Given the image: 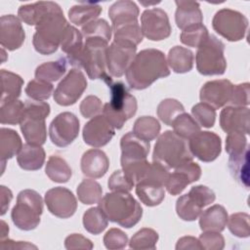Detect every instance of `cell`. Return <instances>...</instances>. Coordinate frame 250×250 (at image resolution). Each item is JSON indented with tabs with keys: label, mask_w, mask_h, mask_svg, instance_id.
<instances>
[{
	"label": "cell",
	"mask_w": 250,
	"mask_h": 250,
	"mask_svg": "<svg viewBox=\"0 0 250 250\" xmlns=\"http://www.w3.org/2000/svg\"><path fill=\"white\" fill-rule=\"evenodd\" d=\"M170 74L164 53L157 49H145L136 54L125 72L127 83L134 90L148 88L159 78Z\"/></svg>",
	"instance_id": "1"
},
{
	"label": "cell",
	"mask_w": 250,
	"mask_h": 250,
	"mask_svg": "<svg viewBox=\"0 0 250 250\" xmlns=\"http://www.w3.org/2000/svg\"><path fill=\"white\" fill-rule=\"evenodd\" d=\"M98 204L110 222L126 229L137 225L143 216L141 204L129 192H107Z\"/></svg>",
	"instance_id": "2"
},
{
	"label": "cell",
	"mask_w": 250,
	"mask_h": 250,
	"mask_svg": "<svg viewBox=\"0 0 250 250\" xmlns=\"http://www.w3.org/2000/svg\"><path fill=\"white\" fill-rule=\"evenodd\" d=\"M192 158L187 140L178 136L174 131L167 130L162 133L154 145L152 161L167 169H175L192 161Z\"/></svg>",
	"instance_id": "3"
},
{
	"label": "cell",
	"mask_w": 250,
	"mask_h": 250,
	"mask_svg": "<svg viewBox=\"0 0 250 250\" xmlns=\"http://www.w3.org/2000/svg\"><path fill=\"white\" fill-rule=\"evenodd\" d=\"M107 86L110 91V101L104 105L103 115L115 129H121L125 122L136 114L137 100L121 81H111Z\"/></svg>",
	"instance_id": "4"
},
{
	"label": "cell",
	"mask_w": 250,
	"mask_h": 250,
	"mask_svg": "<svg viewBox=\"0 0 250 250\" xmlns=\"http://www.w3.org/2000/svg\"><path fill=\"white\" fill-rule=\"evenodd\" d=\"M69 25L65 20L62 10L55 12L35 26L33 35V47L41 55H51L55 53L61 42L66 27Z\"/></svg>",
	"instance_id": "5"
},
{
	"label": "cell",
	"mask_w": 250,
	"mask_h": 250,
	"mask_svg": "<svg viewBox=\"0 0 250 250\" xmlns=\"http://www.w3.org/2000/svg\"><path fill=\"white\" fill-rule=\"evenodd\" d=\"M51 107L42 101H25L24 110L20 123L21 131L26 143L42 146L47 139L45 119L50 114Z\"/></svg>",
	"instance_id": "6"
},
{
	"label": "cell",
	"mask_w": 250,
	"mask_h": 250,
	"mask_svg": "<svg viewBox=\"0 0 250 250\" xmlns=\"http://www.w3.org/2000/svg\"><path fill=\"white\" fill-rule=\"evenodd\" d=\"M43 213V199L34 189H23L17 196V203L11 212L14 225L21 230H32L40 224Z\"/></svg>",
	"instance_id": "7"
},
{
	"label": "cell",
	"mask_w": 250,
	"mask_h": 250,
	"mask_svg": "<svg viewBox=\"0 0 250 250\" xmlns=\"http://www.w3.org/2000/svg\"><path fill=\"white\" fill-rule=\"evenodd\" d=\"M107 47L108 43L103 39H85L79 62V69L84 68L90 79H102L106 84L112 81L106 67Z\"/></svg>",
	"instance_id": "8"
},
{
	"label": "cell",
	"mask_w": 250,
	"mask_h": 250,
	"mask_svg": "<svg viewBox=\"0 0 250 250\" xmlns=\"http://www.w3.org/2000/svg\"><path fill=\"white\" fill-rule=\"evenodd\" d=\"M225 44L215 35H210L197 48L195 55L196 68L202 75H222L227 69Z\"/></svg>",
	"instance_id": "9"
},
{
	"label": "cell",
	"mask_w": 250,
	"mask_h": 250,
	"mask_svg": "<svg viewBox=\"0 0 250 250\" xmlns=\"http://www.w3.org/2000/svg\"><path fill=\"white\" fill-rule=\"evenodd\" d=\"M213 29L228 41L242 40L247 32L248 19L240 12L231 9H221L213 17Z\"/></svg>",
	"instance_id": "10"
},
{
	"label": "cell",
	"mask_w": 250,
	"mask_h": 250,
	"mask_svg": "<svg viewBox=\"0 0 250 250\" xmlns=\"http://www.w3.org/2000/svg\"><path fill=\"white\" fill-rule=\"evenodd\" d=\"M87 88V80L79 68H71L58 84L53 96L55 102L62 106L74 104Z\"/></svg>",
	"instance_id": "11"
},
{
	"label": "cell",
	"mask_w": 250,
	"mask_h": 250,
	"mask_svg": "<svg viewBox=\"0 0 250 250\" xmlns=\"http://www.w3.org/2000/svg\"><path fill=\"white\" fill-rule=\"evenodd\" d=\"M79 129V120L76 115L64 111L58 114L50 123L49 136L55 146L64 147L78 137Z\"/></svg>",
	"instance_id": "12"
},
{
	"label": "cell",
	"mask_w": 250,
	"mask_h": 250,
	"mask_svg": "<svg viewBox=\"0 0 250 250\" xmlns=\"http://www.w3.org/2000/svg\"><path fill=\"white\" fill-rule=\"evenodd\" d=\"M143 35L151 41H161L168 38L172 28L167 13L160 8L146 9L141 16Z\"/></svg>",
	"instance_id": "13"
},
{
	"label": "cell",
	"mask_w": 250,
	"mask_h": 250,
	"mask_svg": "<svg viewBox=\"0 0 250 250\" xmlns=\"http://www.w3.org/2000/svg\"><path fill=\"white\" fill-rule=\"evenodd\" d=\"M188 148L200 161L212 162L221 154L222 141L214 132L199 131L188 140Z\"/></svg>",
	"instance_id": "14"
},
{
	"label": "cell",
	"mask_w": 250,
	"mask_h": 250,
	"mask_svg": "<svg viewBox=\"0 0 250 250\" xmlns=\"http://www.w3.org/2000/svg\"><path fill=\"white\" fill-rule=\"evenodd\" d=\"M44 200L50 213L61 219L70 218L77 209L76 197L63 187H55L47 190Z\"/></svg>",
	"instance_id": "15"
},
{
	"label": "cell",
	"mask_w": 250,
	"mask_h": 250,
	"mask_svg": "<svg viewBox=\"0 0 250 250\" xmlns=\"http://www.w3.org/2000/svg\"><path fill=\"white\" fill-rule=\"evenodd\" d=\"M115 135V128L102 114L93 117L83 127V140L93 147H102L107 145Z\"/></svg>",
	"instance_id": "16"
},
{
	"label": "cell",
	"mask_w": 250,
	"mask_h": 250,
	"mask_svg": "<svg viewBox=\"0 0 250 250\" xmlns=\"http://www.w3.org/2000/svg\"><path fill=\"white\" fill-rule=\"evenodd\" d=\"M137 47L112 42L106 49V67L111 77H121L136 56Z\"/></svg>",
	"instance_id": "17"
},
{
	"label": "cell",
	"mask_w": 250,
	"mask_h": 250,
	"mask_svg": "<svg viewBox=\"0 0 250 250\" xmlns=\"http://www.w3.org/2000/svg\"><path fill=\"white\" fill-rule=\"evenodd\" d=\"M233 84L228 79H217L206 82L200 89L199 99L201 103L219 109L229 103Z\"/></svg>",
	"instance_id": "18"
},
{
	"label": "cell",
	"mask_w": 250,
	"mask_h": 250,
	"mask_svg": "<svg viewBox=\"0 0 250 250\" xmlns=\"http://www.w3.org/2000/svg\"><path fill=\"white\" fill-rule=\"evenodd\" d=\"M25 39L21 19L14 15H4L0 19V44L9 51L20 49Z\"/></svg>",
	"instance_id": "19"
},
{
	"label": "cell",
	"mask_w": 250,
	"mask_h": 250,
	"mask_svg": "<svg viewBox=\"0 0 250 250\" xmlns=\"http://www.w3.org/2000/svg\"><path fill=\"white\" fill-rule=\"evenodd\" d=\"M200 177V166L193 161H188L174 169V172L169 175L165 188L170 194L178 195L187 186L198 181Z\"/></svg>",
	"instance_id": "20"
},
{
	"label": "cell",
	"mask_w": 250,
	"mask_h": 250,
	"mask_svg": "<svg viewBox=\"0 0 250 250\" xmlns=\"http://www.w3.org/2000/svg\"><path fill=\"white\" fill-rule=\"evenodd\" d=\"M250 113L248 106L224 107L220 113V126L226 133L239 132L244 135L250 132Z\"/></svg>",
	"instance_id": "21"
},
{
	"label": "cell",
	"mask_w": 250,
	"mask_h": 250,
	"mask_svg": "<svg viewBox=\"0 0 250 250\" xmlns=\"http://www.w3.org/2000/svg\"><path fill=\"white\" fill-rule=\"evenodd\" d=\"M121 147V165L146 160L147 158L150 144L147 141H145L133 132L126 133L120 140Z\"/></svg>",
	"instance_id": "22"
},
{
	"label": "cell",
	"mask_w": 250,
	"mask_h": 250,
	"mask_svg": "<svg viewBox=\"0 0 250 250\" xmlns=\"http://www.w3.org/2000/svg\"><path fill=\"white\" fill-rule=\"evenodd\" d=\"M62 11L60 5L52 1H39L31 4L21 5L18 10V16L28 25H37L49 15Z\"/></svg>",
	"instance_id": "23"
},
{
	"label": "cell",
	"mask_w": 250,
	"mask_h": 250,
	"mask_svg": "<svg viewBox=\"0 0 250 250\" xmlns=\"http://www.w3.org/2000/svg\"><path fill=\"white\" fill-rule=\"evenodd\" d=\"M81 171L89 178L99 179L105 175L109 167L106 154L99 148H91L85 151L81 157Z\"/></svg>",
	"instance_id": "24"
},
{
	"label": "cell",
	"mask_w": 250,
	"mask_h": 250,
	"mask_svg": "<svg viewBox=\"0 0 250 250\" xmlns=\"http://www.w3.org/2000/svg\"><path fill=\"white\" fill-rule=\"evenodd\" d=\"M83 48L84 43L81 31L69 24L66 27L62 36L61 42V49L67 55L66 61L70 65L79 68V62Z\"/></svg>",
	"instance_id": "25"
},
{
	"label": "cell",
	"mask_w": 250,
	"mask_h": 250,
	"mask_svg": "<svg viewBox=\"0 0 250 250\" xmlns=\"http://www.w3.org/2000/svg\"><path fill=\"white\" fill-rule=\"evenodd\" d=\"M175 4L177 6L175 21L180 29L184 30L188 26L202 23L203 16L198 2L177 0Z\"/></svg>",
	"instance_id": "26"
},
{
	"label": "cell",
	"mask_w": 250,
	"mask_h": 250,
	"mask_svg": "<svg viewBox=\"0 0 250 250\" xmlns=\"http://www.w3.org/2000/svg\"><path fill=\"white\" fill-rule=\"evenodd\" d=\"M139 14V8L133 1L120 0L113 3L108 9V17L112 22L111 28L138 21Z\"/></svg>",
	"instance_id": "27"
},
{
	"label": "cell",
	"mask_w": 250,
	"mask_h": 250,
	"mask_svg": "<svg viewBox=\"0 0 250 250\" xmlns=\"http://www.w3.org/2000/svg\"><path fill=\"white\" fill-rule=\"evenodd\" d=\"M229 215L224 206L215 204L199 215V227L202 231H223L228 223Z\"/></svg>",
	"instance_id": "28"
},
{
	"label": "cell",
	"mask_w": 250,
	"mask_h": 250,
	"mask_svg": "<svg viewBox=\"0 0 250 250\" xmlns=\"http://www.w3.org/2000/svg\"><path fill=\"white\" fill-rule=\"evenodd\" d=\"M45 150L41 146L24 144L17 156L19 166L26 171H36L42 168L45 162Z\"/></svg>",
	"instance_id": "29"
},
{
	"label": "cell",
	"mask_w": 250,
	"mask_h": 250,
	"mask_svg": "<svg viewBox=\"0 0 250 250\" xmlns=\"http://www.w3.org/2000/svg\"><path fill=\"white\" fill-rule=\"evenodd\" d=\"M164 186L157 183L142 180L136 184V194L146 206L153 207L159 205L165 197Z\"/></svg>",
	"instance_id": "30"
},
{
	"label": "cell",
	"mask_w": 250,
	"mask_h": 250,
	"mask_svg": "<svg viewBox=\"0 0 250 250\" xmlns=\"http://www.w3.org/2000/svg\"><path fill=\"white\" fill-rule=\"evenodd\" d=\"M22 143L20 135L13 129L4 128L0 129V158L4 166L8 159H11L16 154H19L22 147Z\"/></svg>",
	"instance_id": "31"
},
{
	"label": "cell",
	"mask_w": 250,
	"mask_h": 250,
	"mask_svg": "<svg viewBox=\"0 0 250 250\" xmlns=\"http://www.w3.org/2000/svg\"><path fill=\"white\" fill-rule=\"evenodd\" d=\"M102 11L103 8L100 4L83 2L72 6L68 10V19L71 23L83 26L88 22L97 20Z\"/></svg>",
	"instance_id": "32"
},
{
	"label": "cell",
	"mask_w": 250,
	"mask_h": 250,
	"mask_svg": "<svg viewBox=\"0 0 250 250\" xmlns=\"http://www.w3.org/2000/svg\"><path fill=\"white\" fill-rule=\"evenodd\" d=\"M167 63L176 73H186L193 67V53L185 47L175 46L171 48L167 56Z\"/></svg>",
	"instance_id": "33"
},
{
	"label": "cell",
	"mask_w": 250,
	"mask_h": 250,
	"mask_svg": "<svg viewBox=\"0 0 250 250\" xmlns=\"http://www.w3.org/2000/svg\"><path fill=\"white\" fill-rule=\"evenodd\" d=\"M1 104L18 100L23 85V79L9 70L1 69Z\"/></svg>",
	"instance_id": "34"
},
{
	"label": "cell",
	"mask_w": 250,
	"mask_h": 250,
	"mask_svg": "<svg viewBox=\"0 0 250 250\" xmlns=\"http://www.w3.org/2000/svg\"><path fill=\"white\" fill-rule=\"evenodd\" d=\"M111 29L113 32V41L119 44L137 47L144 38L141 25L138 21L122 24Z\"/></svg>",
	"instance_id": "35"
},
{
	"label": "cell",
	"mask_w": 250,
	"mask_h": 250,
	"mask_svg": "<svg viewBox=\"0 0 250 250\" xmlns=\"http://www.w3.org/2000/svg\"><path fill=\"white\" fill-rule=\"evenodd\" d=\"M45 173L51 181L60 184L68 182L72 176L71 168L67 162L58 155H51L49 157L45 167Z\"/></svg>",
	"instance_id": "36"
},
{
	"label": "cell",
	"mask_w": 250,
	"mask_h": 250,
	"mask_svg": "<svg viewBox=\"0 0 250 250\" xmlns=\"http://www.w3.org/2000/svg\"><path fill=\"white\" fill-rule=\"evenodd\" d=\"M203 206L189 192L180 196L176 202L177 215L183 221L191 222L196 220L202 212Z\"/></svg>",
	"instance_id": "37"
},
{
	"label": "cell",
	"mask_w": 250,
	"mask_h": 250,
	"mask_svg": "<svg viewBox=\"0 0 250 250\" xmlns=\"http://www.w3.org/2000/svg\"><path fill=\"white\" fill-rule=\"evenodd\" d=\"M66 66V58H60L54 62H44L37 66L35 70V79L49 83L58 81L65 73Z\"/></svg>",
	"instance_id": "38"
},
{
	"label": "cell",
	"mask_w": 250,
	"mask_h": 250,
	"mask_svg": "<svg viewBox=\"0 0 250 250\" xmlns=\"http://www.w3.org/2000/svg\"><path fill=\"white\" fill-rule=\"evenodd\" d=\"M82 222L84 229L95 235L103 232L108 225V219L100 207H92L86 210Z\"/></svg>",
	"instance_id": "39"
},
{
	"label": "cell",
	"mask_w": 250,
	"mask_h": 250,
	"mask_svg": "<svg viewBox=\"0 0 250 250\" xmlns=\"http://www.w3.org/2000/svg\"><path fill=\"white\" fill-rule=\"evenodd\" d=\"M160 123L152 116H141L139 117L133 126V133L139 138L150 142L160 133Z\"/></svg>",
	"instance_id": "40"
},
{
	"label": "cell",
	"mask_w": 250,
	"mask_h": 250,
	"mask_svg": "<svg viewBox=\"0 0 250 250\" xmlns=\"http://www.w3.org/2000/svg\"><path fill=\"white\" fill-rule=\"evenodd\" d=\"M248 156L249 149L247 148L240 154L231 155L229 158V168L232 177L240 184L248 188Z\"/></svg>",
	"instance_id": "41"
},
{
	"label": "cell",
	"mask_w": 250,
	"mask_h": 250,
	"mask_svg": "<svg viewBox=\"0 0 250 250\" xmlns=\"http://www.w3.org/2000/svg\"><path fill=\"white\" fill-rule=\"evenodd\" d=\"M78 199L86 205L99 203L102 199L103 188L95 180L85 179L77 187L76 189Z\"/></svg>",
	"instance_id": "42"
},
{
	"label": "cell",
	"mask_w": 250,
	"mask_h": 250,
	"mask_svg": "<svg viewBox=\"0 0 250 250\" xmlns=\"http://www.w3.org/2000/svg\"><path fill=\"white\" fill-rule=\"evenodd\" d=\"M24 110V103L20 100H13L1 104L0 122L1 124H20Z\"/></svg>",
	"instance_id": "43"
},
{
	"label": "cell",
	"mask_w": 250,
	"mask_h": 250,
	"mask_svg": "<svg viewBox=\"0 0 250 250\" xmlns=\"http://www.w3.org/2000/svg\"><path fill=\"white\" fill-rule=\"evenodd\" d=\"M173 131L185 140H189L200 131V126L188 113L183 112L172 122Z\"/></svg>",
	"instance_id": "44"
},
{
	"label": "cell",
	"mask_w": 250,
	"mask_h": 250,
	"mask_svg": "<svg viewBox=\"0 0 250 250\" xmlns=\"http://www.w3.org/2000/svg\"><path fill=\"white\" fill-rule=\"evenodd\" d=\"M81 33L85 39L98 38L108 43L111 39L112 29L105 20L97 19L83 25L81 28Z\"/></svg>",
	"instance_id": "45"
},
{
	"label": "cell",
	"mask_w": 250,
	"mask_h": 250,
	"mask_svg": "<svg viewBox=\"0 0 250 250\" xmlns=\"http://www.w3.org/2000/svg\"><path fill=\"white\" fill-rule=\"evenodd\" d=\"M159 235L156 230L144 228L138 230L130 239L129 247L136 250H145L151 249L154 250L156 248V243L158 241Z\"/></svg>",
	"instance_id": "46"
},
{
	"label": "cell",
	"mask_w": 250,
	"mask_h": 250,
	"mask_svg": "<svg viewBox=\"0 0 250 250\" xmlns=\"http://www.w3.org/2000/svg\"><path fill=\"white\" fill-rule=\"evenodd\" d=\"M156 112L157 116L164 124L171 126L174 119L185 112V107L178 100L168 98L159 103Z\"/></svg>",
	"instance_id": "47"
},
{
	"label": "cell",
	"mask_w": 250,
	"mask_h": 250,
	"mask_svg": "<svg viewBox=\"0 0 250 250\" xmlns=\"http://www.w3.org/2000/svg\"><path fill=\"white\" fill-rule=\"evenodd\" d=\"M208 36L209 32L206 26L203 23H198L185 28L180 35V40L188 47L198 48L206 41Z\"/></svg>",
	"instance_id": "48"
},
{
	"label": "cell",
	"mask_w": 250,
	"mask_h": 250,
	"mask_svg": "<svg viewBox=\"0 0 250 250\" xmlns=\"http://www.w3.org/2000/svg\"><path fill=\"white\" fill-rule=\"evenodd\" d=\"M250 216L244 212L231 214L228 219V228L229 231L237 237L245 238L250 235Z\"/></svg>",
	"instance_id": "49"
},
{
	"label": "cell",
	"mask_w": 250,
	"mask_h": 250,
	"mask_svg": "<svg viewBox=\"0 0 250 250\" xmlns=\"http://www.w3.org/2000/svg\"><path fill=\"white\" fill-rule=\"evenodd\" d=\"M191 114L200 127L211 128L215 124L216 109L205 103H199L193 105Z\"/></svg>",
	"instance_id": "50"
},
{
	"label": "cell",
	"mask_w": 250,
	"mask_h": 250,
	"mask_svg": "<svg viewBox=\"0 0 250 250\" xmlns=\"http://www.w3.org/2000/svg\"><path fill=\"white\" fill-rule=\"evenodd\" d=\"M54 90L52 83L33 79L29 81L25 87V94L34 101H46L48 100Z\"/></svg>",
	"instance_id": "51"
},
{
	"label": "cell",
	"mask_w": 250,
	"mask_h": 250,
	"mask_svg": "<svg viewBox=\"0 0 250 250\" xmlns=\"http://www.w3.org/2000/svg\"><path fill=\"white\" fill-rule=\"evenodd\" d=\"M249 148L247 139L244 134L239 132L229 133L226 138V151L229 156L237 155Z\"/></svg>",
	"instance_id": "52"
},
{
	"label": "cell",
	"mask_w": 250,
	"mask_h": 250,
	"mask_svg": "<svg viewBox=\"0 0 250 250\" xmlns=\"http://www.w3.org/2000/svg\"><path fill=\"white\" fill-rule=\"evenodd\" d=\"M127 234L116 228H112L106 231L104 236V244L107 249H123L128 243Z\"/></svg>",
	"instance_id": "53"
},
{
	"label": "cell",
	"mask_w": 250,
	"mask_h": 250,
	"mask_svg": "<svg viewBox=\"0 0 250 250\" xmlns=\"http://www.w3.org/2000/svg\"><path fill=\"white\" fill-rule=\"evenodd\" d=\"M103 108L104 105L102 101L94 95L87 96L79 105L80 113L85 118H93L103 113Z\"/></svg>",
	"instance_id": "54"
},
{
	"label": "cell",
	"mask_w": 250,
	"mask_h": 250,
	"mask_svg": "<svg viewBox=\"0 0 250 250\" xmlns=\"http://www.w3.org/2000/svg\"><path fill=\"white\" fill-rule=\"evenodd\" d=\"M107 186L111 191L130 192L135 184L126 177L122 170H116L110 175Z\"/></svg>",
	"instance_id": "55"
},
{
	"label": "cell",
	"mask_w": 250,
	"mask_h": 250,
	"mask_svg": "<svg viewBox=\"0 0 250 250\" xmlns=\"http://www.w3.org/2000/svg\"><path fill=\"white\" fill-rule=\"evenodd\" d=\"M198 240L204 250H222L225 247V238L218 231H203Z\"/></svg>",
	"instance_id": "56"
},
{
	"label": "cell",
	"mask_w": 250,
	"mask_h": 250,
	"mask_svg": "<svg viewBox=\"0 0 250 250\" xmlns=\"http://www.w3.org/2000/svg\"><path fill=\"white\" fill-rule=\"evenodd\" d=\"M232 106H248L249 104V83L233 85L231 97L229 103Z\"/></svg>",
	"instance_id": "57"
},
{
	"label": "cell",
	"mask_w": 250,
	"mask_h": 250,
	"mask_svg": "<svg viewBox=\"0 0 250 250\" xmlns=\"http://www.w3.org/2000/svg\"><path fill=\"white\" fill-rule=\"evenodd\" d=\"M64 247L67 250L72 249H93V242L79 233H72L64 239Z\"/></svg>",
	"instance_id": "58"
},
{
	"label": "cell",
	"mask_w": 250,
	"mask_h": 250,
	"mask_svg": "<svg viewBox=\"0 0 250 250\" xmlns=\"http://www.w3.org/2000/svg\"><path fill=\"white\" fill-rule=\"evenodd\" d=\"M176 250H187V249H201L198 238L193 236H183L176 244Z\"/></svg>",
	"instance_id": "59"
},
{
	"label": "cell",
	"mask_w": 250,
	"mask_h": 250,
	"mask_svg": "<svg viewBox=\"0 0 250 250\" xmlns=\"http://www.w3.org/2000/svg\"><path fill=\"white\" fill-rule=\"evenodd\" d=\"M0 248L2 250H7V249H29V248L37 249V246H35L31 243H28L26 241H14L12 239L6 238V239L1 240Z\"/></svg>",
	"instance_id": "60"
},
{
	"label": "cell",
	"mask_w": 250,
	"mask_h": 250,
	"mask_svg": "<svg viewBox=\"0 0 250 250\" xmlns=\"http://www.w3.org/2000/svg\"><path fill=\"white\" fill-rule=\"evenodd\" d=\"M13 199V193L10 188L5 186L0 187V203H1V215L3 216L9 208L10 202Z\"/></svg>",
	"instance_id": "61"
},
{
	"label": "cell",
	"mask_w": 250,
	"mask_h": 250,
	"mask_svg": "<svg viewBox=\"0 0 250 250\" xmlns=\"http://www.w3.org/2000/svg\"><path fill=\"white\" fill-rule=\"evenodd\" d=\"M0 224H1V232H0L1 235H0V238H1V240H3V239L7 238V235L9 233V226L3 220H1Z\"/></svg>",
	"instance_id": "62"
}]
</instances>
